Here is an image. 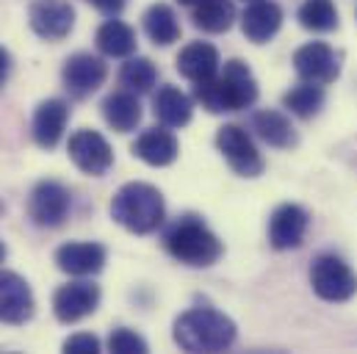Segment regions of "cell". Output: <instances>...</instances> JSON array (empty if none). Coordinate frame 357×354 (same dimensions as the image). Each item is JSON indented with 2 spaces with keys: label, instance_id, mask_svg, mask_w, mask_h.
Returning <instances> with one entry per match:
<instances>
[{
  "label": "cell",
  "instance_id": "obj_1",
  "mask_svg": "<svg viewBox=\"0 0 357 354\" xmlns=\"http://www.w3.org/2000/svg\"><path fill=\"white\" fill-rule=\"evenodd\" d=\"M194 100L208 114L244 111L258 100V81L241 59H233V61H225V70L211 81L194 84Z\"/></svg>",
  "mask_w": 357,
  "mask_h": 354
},
{
  "label": "cell",
  "instance_id": "obj_2",
  "mask_svg": "<svg viewBox=\"0 0 357 354\" xmlns=\"http://www.w3.org/2000/svg\"><path fill=\"white\" fill-rule=\"evenodd\" d=\"M175 344L183 352H225L236 344V321L230 316H225L222 310L202 305V307H191L175 321Z\"/></svg>",
  "mask_w": 357,
  "mask_h": 354
},
{
  "label": "cell",
  "instance_id": "obj_3",
  "mask_svg": "<svg viewBox=\"0 0 357 354\" xmlns=\"http://www.w3.org/2000/svg\"><path fill=\"white\" fill-rule=\"evenodd\" d=\"M111 219L133 236H150L167 219L164 194L142 180L125 183L111 199Z\"/></svg>",
  "mask_w": 357,
  "mask_h": 354
},
{
  "label": "cell",
  "instance_id": "obj_4",
  "mask_svg": "<svg viewBox=\"0 0 357 354\" xmlns=\"http://www.w3.org/2000/svg\"><path fill=\"white\" fill-rule=\"evenodd\" d=\"M164 249L178 263L191 266V268H208V266H213L225 255V247H222L219 236L197 213L178 216L167 227V233H164Z\"/></svg>",
  "mask_w": 357,
  "mask_h": 354
},
{
  "label": "cell",
  "instance_id": "obj_5",
  "mask_svg": "<svg viewBox=\"0 0 357 354\" xmlns=\"http://www.w3.org/2000/svg\"><path fill=\"white\" fill-rule=\"evenodd\" d=\"M310 285L324 302H349L357 293V274L344 258L324 252L310 263Z\"/></svg>",
  "mask_w": 357,
  "mask_h": 354
},
{
  "label": "cell",
  "instance_id": "obj_6",
  "mask_svg": "<svg viewBox=\"0 0 357 354\" xmlns=\"http://www.w3.org/2000/svg\"><path fill=\"white\" fill-rule=\"evenodd\" d=\"M73 208L70 188L59 180H39L28 194V219L42 230H56L67 222Z\"/></svg>",
  "mask_w": 357,
  "mask_h": 354
},
{
  "label": "cell",
  "instance_id": "obj_7",
  "mask_svg": "<svg viewBox=\"0 0 357 354\" xmlns=\"http://www.w3.org/2000/svg\"><path fill=\"white\" fill-rule=\"evenodd\" d=\"M216 147L222 153V158L227 161V167L241 177H258L264 175L266 164L264 155L258 153L252 136L241 128V125H222L216 133Z\"/></svg>",
  "mask_w": 357,
  "mask_h": 354
},
{
  "label": "cell",
  "instance_id": "obj_8",
  "mask_svg": "<svg viewBox=\"0 0 357 354\" xmlns=\"http://www.w3.org/2000/svg\"><path fill=\"white\" fill-rule=\"evenodd\" d=\"M67 153L73 158V164L89 177H102L111 167H114V150L105 141L102 133L97 130H75L67 141Z\"/></svg>",
  "mask_w": 357,
  "mask_h": 354
},
{
  "label": "cell",
  "instance_id": "obj_9",
  "mask_svg": "<svg viewBox=\"0 0 357 354\" xmlns=\"http://www.w3.org/2000/svg\"><path fill=\"white\" fill-rule=\"evenodd\" d=\"M294 70L302 81L327 86L341 75V59L327 42H307L294 53Z\"/></svg>",
  "mask_w": 357,
  "mask_h": 354
},
{
  "label": "cell",
  "instance_id": "obj_10",
  "mask_svg": "<svg viewBox=\"0 0 357 354\" xmlns=\"http://www.w3.org/2000/svg\"><path fill=\"white\" fill-rule=\"evenodd\" d=\"M28 25L39 39L61 42L75 28V8L67 0H36L28 8Z\"/></svg>",
  "mask_w": 357,
  "mask_h": 354
},
{
  "label": "cell",
  "instance_id": "obj_11",
  "mask_svg": "<svg viewBox=\"0 0 357 354\" xmlns=\"http://www.w3.org/2000/svg\"><path fill=\"white\" fill-rule=\"evenodd\" d=\"M36 299L25 277L17 271H0V324L22 327L33 318Z\"/></svg>",
  "mask_w": 357,
  "mask_h": 354
},
{
  "label": "cell",
  "instance_id": "obj_12",
  "mask_svg": "<svg viewBox=\"0 0 357 354\" xmlns=\"http://www.w3.org/2000/svg\"><path fill=\"white\" fill-rule=\"evenodd\" d=\"M108 78V67L100 56L94 53H75L64 61V70H61V81L64 88L73 100H86L91 97L97 88L105 84Z\"/></svg>",
  "mask_w": 357,
  "mask_h": 354
},
{
  "label": "cell",
  "instance_id": "obj_13",
  "mask_svg": "<svg viewBox=\"0 0 357 354\" xmlns=\"http://www.w3.org/2000/svg\"><path fill=\"white\" fill-rule=\"evenodd\" d=\"M100 307V285L89 279L67 282L53 293V316L61 324H78Z\"/></svg>",
  "mask_w": 357,
  "mask_h": 354
},
{
  "label": "cell",
  "instance_id": "obj_14",
  "mask_svg": "<svg viewBox=\"0 0 357 354\" xmlns=\"http://www.w3.org/2000/svg\"><path fill=\"white\" fill-rule=\"evenodd\" d=\"M307 224H310V216L302 205H294V202H285L280 205L271 219H268V244L277 249V252H288V249H296L302 247L305 236H307Z\"/></svg>",
  "mask_w": 357,
  "mask_h": 354
},
{
  "label": "cell",
  "instance_id": "obj_15",
  "mask_svg": "<svg viewBox=\"0 0 357 354\" xmlns=\"http://www.w3.org/2000/svg\"><path fill=\"white\" fill-rule=\"evenodd\" d=\"M67 122H70V105H67V100H61V97L42 100V102L36 105L33 122H31V136H33L36 147H42V150H56L59 141L64 139Z\"/></svg>",
  "mask_w": 357,
  "mask_h": 354
},
{
  "label": "cell",
  "instance_id": "obj_16",
  "mask_svg": "<svg viewBox=\"0 0 357 354\" xmlns=\"http://www.w3.org/2000/svg\"><path fill=\"white\" fill-rule=\"evenodd\" d=\"M105 261H108L105 247L102 244H94V241H70V244H61L56 249V266H59V271H64L70 277L100 274Z\"/></svg>",
  "mask_w": 357,
  "mask_h": 354
},
{
  "label": "cell",
  "instance_id": "obj_17",
  "mask_svg": "<svg viewBox=\"0 0 357 354\" xmlns=\"http://www.w3.org/2000/svg\"><path fill=\"white\" fill-rule=\"evenodd\" d=\"M282 28V8L274 0H250L241 14V31L252 45H266Z\"/></svg>",
  "mask_w": 357,
  "mask_h": 354
},
{
  "label": "cell",
  "instance_id": "obj_18",
  "mask_svg": "<svg viewBox=\"0 0 357 354\" xmlns=\"http://www.w3.org/2000/svg\"><path fill=\"white\" fill-rule=\"evenodd\" d=\"M178 72L191 81V84H202V81H211L213 75H219V67H222V59H219V50L208 42H191L185 45L178 53V61H175Z\"/></svg>",
  "mask_w": 357,
  "mask_h": 354
},
{
  "label": "cell",
  "instance_id": "obj_19",
  "mask_svg": "<svg viewBox=\"0 0 357 354\" xmlns=\"http://www.w3.org/2000/svg\"><path fill=\"white\" fill-rule=\"evenodd\" d=\"M133 155L147 167H172L180 155V144L175 133L167 128H150L133 141Z\"/></svg>",
  "mask_w": 357,
  "mask_h": 354
},
{
  "label": "cell",
  "instance_id": "obj_20",
  "mask_svg": "<svg viewBox=\"0 0 357 354\" xmlns=\"http://www.w3.org/2000/svg\"><path fill=\"white\" fill-rule=\"evenodd\" d=\"M252 130L261 141H266L268 147L274 150H291L299 144V136H296V128L291 125V119L277 111V108H264V111H255L252 114Z\"/></svg>",
  "mask_w": 357,
  "mask_h": 354
},
{
  "label": "cell",
  "instance_id": "obj_21",
  "mask_svg": "<svg viewBox=\"0 0 357 354\" xmlns=\"http://www.w3.org/2000/svg\"><path fill=\"white\" fill-rule=\"evenodd\" d=\"M102 119L108 122V128H114L116 133H130L139 128L144 111H142V102H139V94L128 91V88H119V91H111L105 100H102Z\"/></svg>",
  "mask_w": 357,
  "mask_h": 354
},
{
  "label": "cell",
  "instance_id": "obj_22",
  "mask_svg": "<svg viewBox=\"0 0 357 354\" xmlns=\"http://www.w3.org/2000/svg\"><path fill=\"white\" fill-rule=\"evenodd\" d=\"M153 114L164 128H185L194 114V100L178 86L167 84L153 94Z\"/></svg>",
  "mask_w": 357,
  "mask_h": 354
},
{
  "label": "cell",
  "instance_id": "obj_23",
  "mask_svg": "<svg viewBox=\"0 0 357 354\" xmlns=\"http://www.w3.org/2000/svg\"><path fill=\"white\" fill-rule=\"evenodd\" d=\"M94 45H97V50H100L102 56H108V59H130V56L136 53L139 39H136V31H133L128 22L111 17V20H105V22L97 28Z\"/></svg>",
  "mask_w": 357,
  "mask_h": 354
},
{
  "label": "cell",
  "instance_id": "obj_24",
  "mask_svg": "<svg viewBox=\"0 0 357 354\" xmlns=\"http://www.w3.org/2000/svg\"><path fill=\"white\" fill-rule=\"evenodd\" d=\"M191 22L205 33H225L236 22V6L233 0H197L191 6Z\"/></svg>",
  "mask_w": 357,
  "mask_h": 354
},
{
  "label": "cell",
  "instance_id": "obj_25",
  "mask_svg": "<svg viewBox=\"0 0 357 354\" xmlns=\"http://www.w3.org/2000/svg\"><path fill=\"white\" fill-rule=\"evenodd\" d=\"M142 25H144V33L150 36L153 45H161V47H169L180 39V22L178 14L172 6L167 3H153L144 17H142Z\"/></svg>",
  "mask_w": 357,
  "mask_h": 354
},
{
  "label": "cell",
  "instance_id": "obj_26",
  "mask_svg": "<svg viewBox=\"0 0 357 354\" xmlns=\"http://www.w3.org/2000/svg\"><path fill=\"white\" fill-rule=\"evenodd\" d=\"M282 108L291 111L299 119H313L324 108V86L310 84V81L296 84V86L288 88L282 94Z\"/></svg>",
  "mask_w": 357,
  "mask_h": 354
},
{
  "label": "cell",
  "instance_id": "obj_27",
  "mask_svg": "<svg viewBox=\"0 0 357 354\" xmlns=\"http://www.w3.org/2000/svg\"><path fill=\"white\" fill-rule=\"evenodd\" d=\"M296 20L305 31L330 33L338 28V8L333 0H305L296 11Z\"/></svg>",
  "mask_w": 357,
  "mask_h": 354
},
{
  "label": "cell",
  "instance_id": "obj_28",
  "mask_svg": "<svg viewBox=\"0 0 357 354\" xmlns=\"http://www.w3.org/2000/svg\"><path fill=\"white\" fill-rule=\"evenodd\" d=\"M155 84H158V70L144 56L128 59L122 64V70H119V86L133 91V94H147V91H153Z\"/></svg>",
  "mask_w": 357,
  "mask_h": 354
},
{
  "label": "cell",
  "instance_id": "obj_29",
  "mask_svg": "<svg viewBox=\"0 0 357 354\" xmlns=\"http://www.w3.org/2000/svg\"><path fill=\"white\" fill-rule=\"evenodd\" d=\"M108 352L147 354L150 352V346H147V341H144L139 332H133V330H128V327H116V330L108 335Z\"/></svg>",
  "mask_w": 357,
  "mask_h": 354
},
{
  "label": "cell",
  "instance_id": "obj_30",
  "mask_svg": "<svg viewBox=\"0 0 357 354\" xmlns=\"http://www.w3.org/2000/svg\"><path fill=\"white\" fill-rule=\"evenodd\" d=\"M64 352L67 354H97L100 352V338L91 332H78L73 338L64 341Z\"/></svg>",
  "mask_w": 357,
  "mask_h": 354
},
{
  "label": "cell",
  "instance_id": "obj_31",
  "mask_svg": "<svg viewBox=\"0 0 357 354\" xmlns=\"http://www.w3.org/2000/svg\"><path fill=\"white\" fill-rule=\"evenodd\" d=\"M89 3L100 14H105V17H119L128 0H89Z\"/></svg>",
  "mask_w": 357,
  "mask_h": 354
},
{
  "label": "cell",
  "instance_id": "obj_32",
  "mask_svg": "<svg viewBox=\"0 0 357 354\" xmlns=\"http://www.w3.org/2000/svg\"><path fill=\"white\" fill-rule=\"evenodd\" d=\"M8 75H11V56H8L6 47H0V88L6 86Z\"/></svg>",
  "mask_w": 357,
  "mask_h": 354
},
{
  "label": "cell",
  "instance_id": "obj_33",
  "mask_svg": "<svg viewBox=\"0 0 357 354\" xmlns=\"http://www.w3.org/2000/svg\"><path fill=\"white\" fill-rule=\"evenodd\" d=\"M3 261H6V244L0 241V263H3Z\"/></svg>",
  "mask_w": 357,
  "mask_h": 354
},
{
  "label": "cell",
  "instance_id": "obj_34",
  "mask_svg": "<svg viewBox=\"0 0 357 354\" xmlns=\"http://www.w3.org/2000/svg\"><path fill=\"white\" fill-rule=\"evenodd\" d=\"M180 6H194V3H197V0H178Z\"/></svg>",
  "mask_w": 357,
  "mask_h": 354
},
{
  "label": "cell",
  "instance_id": "obj_35",
  "mask_svg": "<svg viewBox=\"0 0 357 354\" xmlns=\"http://www.w3.org/2000/svg\"><path fill=\"white\" fill-rule=\"evenodd\" d=\"M3 213H6V205H3V202H0V216H3Z\"/></svg>",
  "mask_w": 357,
  "mask_h": 354
}]
</instances>
